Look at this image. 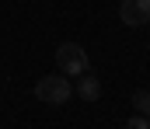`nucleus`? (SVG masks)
<instances>
[{"label":"nucleus","mask_w":150,"mask_h":129,"mask_svg":"<svg viewBox=\"0 0 150 129\" xmlns=\"http://www.w3.org/2000/svg\"><path fill=\"white\" fill-rule=\"evenodd\" d=\"M35 98L42 105H67L74 98V84L63 73H45V77H38V84H35Z\"/></svg>","instance_id":"obj_1"},{"label":"nucleus","mask_w":150,"mask_h":129,"mask_svg":"<svg viewBox=\"0 0 150 129\" xmlns=\"http://www.w3.org/2000/svg\"><path fill=\"white\" fill-rule=\"evenodd\" d=\"M56 66H59L63 77H80V73H87L91 59H87L80 42H63V45H56Z\"/></svg>","instance_id":"obj_2"},{"label":"nucleus","mask_w":150,"mask_h":129,"mask_svg":"<svg viewBox=\"0 0 150 129\" xmlns=\"http://www.w3.org/2000/svg\"><path fill=\"white\" fill-rule=\"evenodd\" d=\"M119 18H122V25H129V28L150 25V0H122V4H119Z\"/></svg>","instance_id":"obj_3"},{"label":"nucleus","mask_w":150,"mask_h":129,"mask_svg":"<svg viewBox=\"0 0 150 129\" xmlns=\"http://www.w3.org/2000/svg\"><path fill=\"white\" fill-rule=\"evenodd\" d=\"M74 94H77V98H84V101H98V98H101V80H98L94 73H80Z\"/></svg>","instance_id":"obj_4"},{"label":"nucleus","mask_w":150,"mask_h":129,"mask_svg":"<svg viewBox=\"0 0 150 129\" xmlns=\"http://www.w3.org/2000/svg\"><path fill=\"white\" fill-rule=\"evenodd\" d=\"M133 108H136L140 115H150V91H143V87H140V91L133 94Z\"/></svg>","instance_id":"obj_5"},{"label":"nucleus","mask_w":150,"mask_h":129,"mask_svg":"<svg viewBox=\"0 0 150 129\" xmlns=\"http://www.w3.org/2000/svg\"><path fill=\"white\" fill-rule=\"evenodd\" d=\"M122 129H150V115H140V112H136V115H133Z\"/></svg>","instance_id":"obj_6"}]
</instances>
